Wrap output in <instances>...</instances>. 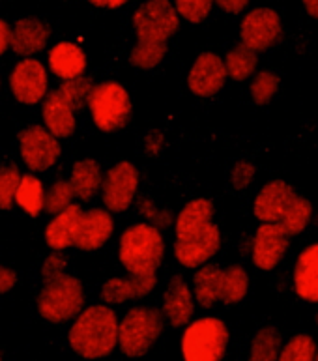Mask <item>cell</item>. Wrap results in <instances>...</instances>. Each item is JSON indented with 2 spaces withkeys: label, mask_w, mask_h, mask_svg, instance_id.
Here are the masks:
<instances>
[{
  "label": "cell",
  "mask_w": 318,
  "mask_h": 361,
  "mask_svg": "<svg viewBox=\"0 0 318 361\" xmlns=\"http://www.w3.org/2000/svg\"><path fill=\"white\" fill-rule=\"evenodd\" d=\"M216 206L210 199H193L174 219V257L188 270L208 264L221 249V231L214 223Z\"/></svg>",
  "instance_id": "cell-1"
},
{
  "label": "cell",
  "mask_w": 318,
  "mask_h": 361,
  "mask_svg": "<svg viewBox=\"0 0 318 361\" xmlns=\"http://www.w3.org/2000/svg\"><path fill=\"white\" fill-rule=\"evenodd\" d=\"M118 317L111 305L82 309L68 331L71 350L85 360H103L118 346Z\"/></svg>",
  "instance_id": "cell-2"
},
{
  "label": "cell",
  "mask_w": 318,
  "mask_h": 361,
  "mask_svg": "<svg viewBox=\"0 0 318 361\" xmlns=\"http://www.w3.org/2000/svg\"><path fill=\"white\" fill-rule=\"evenodd\" d=\"M255 217L262 223H279L291 236L307 228L313 219L311 200L294 191L285 180H271L255 197Z\"/></svg>",
  "instance_id": "cell-3"
},
{
  "label": "cell",
  "mask_w": 318,
  "mask_h": 361,
  "mask_svg": "<svg viewBox=\"0 0 318 361\" xmlns=\"http://www.w3.org/2000/svg\"><path fill=\"white\" fill-rule=\"evenodd\" d=\"M249 292V275L240 264L219 268L217 264H204L193 275L195 302L210 309L216 303L236 305L245 300Z\"/></svg>",
  "instance_id": "cell-4"
},
{
  "label": "cell",
  "mask_w": 318,
  "mask_h": 361,
  "mask_svg": "<svg viewBox=\"0 0 318 361\" xmlns=\"http://www.w3.org/2000/svg\"><path fill=\"white\" fill-rule=\"evenodd\" d=\"M165 257V240L150 223L128 226L118 243V259L130 275H154Z\"/></svg>",
  "instance_id": "cell-5"
},
{
  "label": "cell",
  "mask_w": 318,
  "mask_h": 361,
  "mask_svg": "<svg viewBox=\"0 0 318 361\" xmlns=\"http://www.w3.org/2000/svg\"><path fill=\"white\" fill-rule=\"evenodd\" d=\"M39 317L51 324L70 322L85 309V288L79 277L60 274L47 279L36 300Z\"/></svg>",
  "instance_id": "cell-6"
},
{
  "label": "cell",
  "mask_w": 318,
  "mask_h": 361,
  "mask_svg": "<svg viewBox=\"0 0 318 361\" xmlns=\"http://www.w3.org/2000/svg\"><path fill=\"white\" fill-rule=\"evenodd\" d=\"M87 107L92 120L103 133H118L130 124L133 114L130 92L116 81H103L94 85L88 94Z\"/></svg>",
  "instance_id": "cell-7"
},
{
  "label": "cell",
  "mask_w": 318,
  "mask_h": 361,
  "mask_svg": "<svg viewBox=\"0 0 318 361\" xmlns=\"http://www.w3.org/2000/svg\"><path fill=\"white\" fill-rule=\"evenodd\" d=\"M165 328V318L156 307H131L118 322V346L124 356L139 360L156 345Z\"/></svg>",
  "instance_id": "cell-8"
},
{
  "label": "cell",
  "mask_w": 318,
  "mask_h": 361,
  "mask_svg": "<svg viewBox=\"0 0 318 361\" xmlns=\"http://www.w3.org/2000/svg\"><path fill=\"white\" fill-rule=\"evenodd\" d=\"M227 324L217 317H202L185 326L182 335L183 361H221L227 354Z\"/></svg>",
  "instance_id": "cell-9"
},
{
  "label": "cell",
  "mask_w": 318,
  "mask_h": 361,
  "mask_svg": "<svg viewBox=\"0 0 318 361\" xmlns=\"http://www.w3.org/2000/svg\"><path fill=\"white\" fill-rule=\"evenodd\" d=\"M178 28L180 16L171 0H146L133 13L137 44L167 45Z\"/></svg>",
  "instance_id": "cell-10"
},
{
  "label": "cell",
  "mask_w": 318,
  "mask_h": 361,
  "mask_svg": "<svg viewBox=\"0 0 318 361\" xmlns=\"http://www.w3.org/2000/svg\"><path fill=\"white\" fill-rule=\"evenodd\" d=\"M139 189V171L131 161H118L103 174L102 200L107 212L122 214L133 204Z\"/></svg>",
  "instance_id": "cell-11"
},
{
  "label": "cell",
  "mask_w": 318,
  "mask_h": 361,
  "mask_svg": "<svg viewBox=\"0 0 318 361\" xmlns=\"http://www.w3.org/2000/svg\"><path fill=\"white\" fill-rule=\"evenodd\" d=\"M19 148H21L23 163L32 173H45L62 156L60 140L44 126H27L19 133Z\"/></svg>",
  "instance_id": "cell-12"
},
{
  "label": "cell",
  "mask_w": 318,
  "mask_h": 361,
  "mask_svg": "<svg viewBox=\"0 0 318 361\" xmlns=\"http://www.w3.org/2000/svg\"><path fill=\"white\" fill-rule=\"evenodd\" d=\"M242 44L253 53H264L283 38V21L271 8H255L243 17L240 25Z\"/></svg>",
  "instance_id": "cell-13"
},
{
  "label": "cell",
  "mask_w": 318,
  "mask_h": 361,
  "mask_svg": "<svg viewBox=\"0 0 318 361\" xmlns=\"http://www.w3.org/2000/svg\"><path fill=\"white\" fill-rule=\"evenodd\" d=\"M10 90L23 105H36L49 92V75L44 62L38 59H23L10 73Z\"/></svg>",
  "instance_id": "cell-14"
},
{
  "label": "cell",
  "mask_w": 318,
  "mask_h": 361,
  "mask_svg": "<svg viewBox=\"0 0 318 361\" xmlns=\"http://www.w3.org/2000/svg\"><path fill=\"white\" fill-rule=\"evenodd\" d=\"M291 234L279 223H260L251 243V260L257 270L274 271L285 259Z\"/></svg>",
  "instance_id": "cell-15"
},
{
  "label": "cell",
  "mask_w": 318,
  "mask_h": 361,
  "mask_svg": "<svg viewBox=\"0 0 318 361\" xmlns=\"http://www.w3.org/2000/svg\"><path fill=\"white\" fill-rule=\"evenodd\" d=\"M114 232V219L111 212L103 208L82 210L75 221L73 231V247L85 253H92L102 249L111 240Z\"/></svg>",
  "instance_id": "cell-16"
},
{
  "label": "cell",
  "mask_w": 318,
  "mask_h": 361,
  "mask_svg": "<svg viewBox=\"0 0 318 361\" xmlns=\"http://www.w3.org/2000/svg\"><path fill=\"white\" fill-rule=\"evenodd\" d=\"M225 82H227V70L221 56L210 51L200 53L188 75V87L191 94L199 97H212L223 90Z\"/></svg>",
  "instance_id": "cell-17"
},
{
  "label": "cell",
  "mask_w": 318,
  "mask_h": 361,
  "mask_svg": "<svg viewBox=\"0 0 318 361\" xmlns=\"http://www.w3.org/2000/svg\"><path fill=\"white\" fill-rule=\"evenodd\" d=\"M75 111L77 109L71 105L70 99L59 88L49 92L44 102H42L44 128H47L56 139H68L77 130Z\"/></svg>",
  "instance_id": "cell-18"
},
{
  "label": "cell",
  "mask_w": 318,
  "mask_h": 361,
  "mask_svg": "<svg viewBox=\"0 0 318 361\" xmlns=\"http://www.w3.org/2000/svg\"><path fill=\"white\" fill-rule=\"evenodd\" d=\"M51 38V28L38 17H23L11 27L10 47L11 51L25 59H32L47 47Z\"/></svg>",
  "instance_id": "cell-19"
},
{
  "label": "cell",
  "mask_w": 318,
  "mask_h": 361,
  "mask_svg": "<svg viewBox=\"0 0 318 361\" xmlns=\"http://www.w3.org/2000/svg\"><path fill=\"white\" fill-rule=\"evenodd\" d=\"M163 318H167L169 324L174 329L183 328L193 320L195 314V296L189 285L180 277L174 275L169 283L165 296H163Z\"/></svg>",
  "instance_id": "cell-20"
},
{
  "label": "cell",
  "mask_w": 318,
  "mask_h": 361,
  "mask_svg": "<svg viewBox=\"0 0 318 361\" xmlns=\"http://www.w3.org/2000/svg\"><path fill=\"white\" fill-rule=\"evenodd\" d=\"M157 285V275H128V277H111L103 283L102 300L105 305H122L131 300H142Z\"/></svg>",
  "instance_id": "cell-21"
},
{
  "label": "cell",
  "mask_w": 318,
  "mask_h": 361,
  "mask_svg": "<svg viewBox=\"0 0 318 361\" xmlns=\"http://www.w3.org/2000/svg\"><path fill=\"white\" fill-rule=\"evenodd\" d=\"M294 292L300 300L318 303V243L303 249L294 266Z\"/></svg>",
  "instance_id": "cell-22"
},
{
  "label": "cell",
  "mask_w": 318,
  "mask_h": 361,
  "mask_svg": "<svg viewBox=\"0 0 318 361\" xmlns=\"http://www.w3.org/2000/svg\"><path fill=\"white\" fill-rule=\"evenodd\" d=\"M49 70L62 81L82 77L87 71V54L77 44L59 42L49 51Z\"/></svg>",
  "instance_id": "cell-23"
},
{
  "label": "cell",
  "mask_w": 318,
  "mask_h": 361,
  "mask_svg": "<svg viewBox=\"0 0 318 361\" xmlns=\"http://www.w3.org/2000/svg\"><path fill=\"white\" fill-rule=\"evenodd\" d=\"M102 180H103V171L99 167V163L96 159H81V161L73 163L71 167V176H70V185L73 189V195L77 199L87 202L92 200L99 193L102 189Z\"/></svg>",
  "instance_id": "cell-24"
},
{
  "label": "cell",
  "mask_w": 318,
  "mask_h": 361,
  "mask_svg": "<svg viewBox=\"0 0 318 361\" xmlns=\"http://www.w3.org/2000/svg\"><path fill=\"white\" fill-rule=\"evenodd\" d=\"M82 208L79 204L68 206L64 212L53 216V221L45 228V243L53 251H66L73 247V231H75V221Z\"/></svg>",
  "instance_id": "cell-25"
},
{
  "label": "cell",
  "mask_w": 318,
  "mask_h": 361,
  "mask_svg": "<svg viewBox=\"0 0 318 361\" xmlns=\"http://www.w3.org/2000/svg\"><path fill=\"white\" fill-rule=\"evenodd\" d=\"M16 204L27 216L38 217L45 206V185L44 182L34 176L32 173L23 174L21 182L16 191Z\"/></svg>",
  "instance_id": "cell-26"
},
{
  "label": "cell",
  "mask_w": 318,
  "mask_h": 361,
  "mask_svg": "<svg viewBox=\"0 0 318 361\" xmlns=\"http://www.w3.org/2000/svg\"><path fill=\"white\" fill-rule=\"evenodd\" d=\"M225 70H227V77H231L232 81L243 82L247 81L249 77H253L257 73V66H259V56L253 53L251 49H247L243 44L232 47L225 56Z\"/></svg>",
  "instance_id": "cell-27"
},
{
  "label": "cell",
  "mask_w": 318,
  "mask_h": 361,
  "mask_svg": "<svg viewBox=\"0 0 318 361\" xmlns=\"http://www.w3.org/2000/svg\"><path fill=\"white\" fill-rule=\"evenodd\" d=\"M281 341L279 329L275 326H262L253 335L251 348H249V361H277L279 360Z\"/></svg>",
  "instance_id": "cell-28"
},
{
  "label": "cell",
  "mask_w": 318,
  "mask_h": 361,
  "mask_svg": "<svg viewBox=\"0 0 318 361\" xmlns=\"http://www.w3.org/2000/svg\"><path fill=\"white\" fill-rule=\"evenodd\" d=\"M279 88L281 77L271 70H262L253 77V81L249 85V94H251V99L255 102V105L266 107L277 96Z\"/></svg>",
  "instance_id": "cell-29"
},
{
  "label": "cell",
  "mask_w": 318,
  "mask_h": 361,
  "mask_svg": "<svg viewBox=\"0 0 318 361\" xmlns=\"http://www.w3.org/2000/svg\"><path fill=\"white\" fill-rule=\"evenodd\" d=\"M317 348V341L311 335L298 334L281 346L277 361H314Z\"/></svg>",
  "instance_id": "cell-30"
},
{
  "label": "cell",
  "mask_w": 318,
  "mask_h": 361,
  "mask_svg": "<svg viewBox=\"0 0 318 361\" xmlns=\"http://www.w3.org/2000/svg\"><path fill=\"white\" fill-rule=\"evenodd\" d=\"M167 45L135 44V47L130 51V64L137 68V70H154L167 56Z\"/></svg>",
  "instance_id": "cell-31"
},
{
  "label": "cell",
  "mask_w": 318,
  "mask_h": 361,
  "mask_svg": "<svg viewBox=\"0 0 318 361\" xmlns=\"http://www.w3.org/2000/svg\"><path fill=\"white\" fill-rule=\"evenodd\" d=\"M73 199H75V195H73L70 182L68 180H56L45 191L44 212H47L51 216H56L60 212H64L68 206L73 204Z\"/></svg>",
  "instance_id": "cell-32"
},
{
  "label": "cell",
  "mask_w": 318,
  "mask_h": 361,
  "mask_svg": "<svg viewBox=\"0 0 318 361\" xmlns=\"http://www.w3.org/2000/svg\"><path fill=\"white\" fill-rule=\"evenodd\" d=\"M21 176V171L16 165H0V210L8 212L13 208Z\"/></svg>",
  "instance_id": "cell-33"
},
{
  "label": "cell",
  "mask_w": 318,
  "mask_h": 361,
  "mask_svg": "<svg viewBox=\"0 0 318 361\" xmlns=\"http://www.w3.org/2000/svg\"><path fill=\"white\" fill-rule=\"evenodd\" d=\"M174 10L191 25H199L210 16L214 0H174Z\"/></svg>",
  "instance_id": "cell-34"
},
{
  "label": "cell",
  "mask_w": 318,
  "mask_h": 361,
  "mask_svg": "<svg viewBox=\"0 0 318 361\" xmlns=\"http://www.w3.org/2000/svg\"><path fill=\"white\" fill-rule=\"evenodd\" d=\"M255 176H257L255 163L247 161V159H240V161L234 163V167L231 171L232 188L236 189V191H245L255 182Z\"/></svg>",
  "instance_id": "cell-35"
},
{
  "label": "cell",
  "mask_w": 318,
  "mask_h": 361,
  "mask_svg": "<svg viewBox=\"0 0 318 361\" xmlns=\"http://www.w3.org/2000/svg\"><path fill=\"white\" fill-rule=\"evenodd\" d=\"M140 216L145 217L146 221H150V225H154L156 228L173 225L174 221L171 210H157L156 204L150 199L140 200Z\"/></svg>",
  "instance_id": "cell-36"
},
{
  "label": "cell",
  "mask_w": 318,
  "mask_h": 361,
  "mask_svg": "<svg viewBox=\"0 0 318 361\" xmlns=\"http://www.w3.org/2000/svg\"><path fill=\"white\" fill-rule=\"evenodd\" d=\"M66 266H68V260L60 251H53L45 257L44 264H42V277L44 281L53 279L56 275L66 274Z\"/></svg>",
  "instance_id": "cell-37"
},
{
  "label": "cell",
  "mask_w": 318,
  "mask_h": 361,
  "mask_svg": "<svg viewBox=\"0 0 318 361\" xmlns=\"http://www.w3.org/2000/svg\"><path fill=\"white\" fill-rule=\"evenodd\" d=\"M163 148V133L159 130H152L145 137V150L148 156H157Z\"/></svg>",
  "instance_id": "cell-38"
},
{
  "label": "cell",
  "mask_w": 318,
  "mask_h": 361,
  "mask_svg": "<svg viewBox=\"0 0 318 361\" xmlns=\"http://www.w3.org/2000/svg\"><path fill=\"white\" fill-rule=\"evenodd\" d=\"M17 285V274L8 266H0V294H8Z\"/></svg>",
  "instance_id": "cell-39"
},
{
  "label": "cell",
  "mask_w": 318,
  "mask_h": 361,
  "mask_svg": "<svg viewBox=\"0 0 318 361\" xmlns=\"http://www.w3.org/2000/svg\"><path fill=\"white\" fill-rule=\"evenodd\" d=\"M249 2L251 0H214V4H217L225 13H231V16L242 13L249 6Z\"/></svg>",
  "instance_id": "cell-40"
},
{
  "label": "cell",
  "mask_w": 318,
  "mask_h": 361,
  "mask_svg": "<svg viewBox=\"0 0 318 361\" xmlns=\"http://www.w3.org/2000/svg\"><path fill=\"white\" fill-rule=\"evenodd\" d=\"M10 36H11V27L4 19H0V56L10 49Z\"/></svg>",
  "instance_id": "cell-41"
},
{
  "label": "cell",
  "mask_w": 318,
  "mask_h": 361,
  "mask_svg": "<svg viewBox=\"0 0 318 361\" xmlns=\"http://www.w3.org/2000/svg\"><path fill=\"white\" fill-rule=\"evenodd\" d=\"M92 6L96 8H107V10H116V8H122L124 4H128L130 0H88Z\"/></svg>",
  "instance_id": "cell-42"
},
{
  "label": "cell",
  "mask_w": 318,
  "mask_h": 361,
  "mask_svg": "<svg viewBox=\"0 0 318 361\" xmlns=\"http://www.w3.org/2000/svg\"><path fill=\"white\" fill-rule=\"evenodd\" d=\"M302 2L305 11H307V16L318 21V0H302Z\"/></svg>",
  "instance_id": "cell-43"
},
{
  "label": "cell",
  "mask_w": 318,
  "mask_h": 361,
  "mask_svg": "<svg viewBox=\"0 0 318 361\" xmlns=\"http://www.w3.org/2000/svg\"><path fill=\"white\" fill-rule=\"evenodd\" d=\"M314 361H318V348H317V356H314Z\"/></svg>",
  "instance_id": "cell-44"
},
{
  "label": "cell",
  "mask_w": 318,
  "mask_h": 361,
  "mask_svg": "<svg viewBox=\"0 0 318 361\" xmlns=\"http://www.w3.org/2000/svg\"><path fill=\"white\" fill-rule=\"evenodd\" d=\"M0 361H2V352H0Z\"/></svg>",
  "instance_id": "cell-45"
},
{
  "label": "cell",
  "mask_w": 318,
  "mask_h": 361,
  "mask_svg": "<svg viewBox=\"0 0 318 361\" xmlns=\"http://www.w3.org/2000/svg\"><path fill=\"white\" fill-rule=\"evenodd\" d=\"M317 326H318V313H317Z\"/></svg>",
  "instance_id": "cell-46"
},
{
  "label": "cell",
  "mask_w": 318,
  "mask_h": 361,
  "mask_svg": "<svg viewBox=\"0 0 318 361\" xmlns=\"http://www.w3.org/2000/svg\"><path fill=\"white\" fill-rule=\"evenodd\" d=\"M0 82H2V81H0Z\"/></svg>",
  "instance_id": "cell-47"
}]
</instances>
